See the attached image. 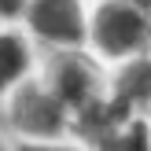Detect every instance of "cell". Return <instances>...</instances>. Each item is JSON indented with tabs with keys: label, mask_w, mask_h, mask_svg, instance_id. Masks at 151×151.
<instances>
[{
	"label": "cell",
	"mask_w": 151,
	"mask_h": 151,
	"mask_svg": "<svg viewBox=\"0 0 151 151\" xmlns=\"http://www.w3.org/2000/svg\"><path fill=\"white\" fill-rule=\"evenodd\" d=\"M4 118L19 140H70L74 137V114L59 92L48 85V78H26L11 88L4 103Z\"/></svg>",
	"instance_id": "6da1fadb"
},
{
	"label": "cell",
	"mask_w": 151,
	"mask_h": 151,
	"mask_svg": "<svg viewBox=\"0 0 151 151\" xmlns=\"http://www.w3.org/2000/svg\"><path fill=\"white\" fill-rule=\"evenodd\" d=\"M88 48L103 63L151 52V11L133 0H100L88 11Z\"/></svg>",
	"instance_id": "7a4b0ae2"
},
{
	"label": "cell",
	"mask_w": 151,
	"mask_h": 151,
	"mask_svg": "<svg viewBox=\"0 0 151 151\" xmlns=\"http://www.w3.org/2000/svg\"><path fill=\"white\" fill-rule=\"evenodd\" d=\"M103 59L92 48H52V59L44 66L48 85L59 92V100L70 107V114L78 118L81 111L96 107L107 96L111 81L103 78Z\"/></svg>",
	"instance_id": "3957f363"
},
{
	"label": "cell",
	"mask_w": 151,
	"mask_h": 151,
	"mask_svg": "<svg viewBox=\"0 0 151 151\" xmlns=\"http://www.w3.org/2000/svg\"><path fill=\"white\" fill-rule=\"evenodd\" d=\"M22 26L48 48H88V11L81 0H29Z\"/></svg>",
	"instance_id": "277c9868"
},
{
	"label": "cell",
	"mask_w": 151,
	"mask_h": 151,
	"mask_svg": "<svg viewBox=\"0 0 151 151\" xmlns=\"http://www.w3.org/2000/svg\"><path fill=\"white\" fill-rule=\"evenodd\" d=\"M107 96L125 114H151V52H140L118 63Z\"/></svg>",
	"instance_id": "5b68a950"
},
{
	"label": "cell",
	"mask_w": 151,
	"mask_h": 151,
	"mask_svg": "<svg viewBox=\"0 0 151 151\" xmlns=\"http://www.w3.org/2000/svg\"><path fill=\"white\" fill-rule=\"evenodd\" d=\"M29 70H33L29 41L19 29H11V22L0 26V103L11 96V88L19 85V81L29 78Z\"/></svg>",
	"instance_id": "8992f818"
},
{
	"label": "cell",
	"mask_w": 151,
	"mask_h": 151,
	"mask_svg": "<svg viewBox=\"0 0 151 151\" xmlns=\"http://www.w3.org/2000/svg\"><path fill=\"white\" fill-rule=\"evenodd\" d=\"M92 151H151V114H133L111 133H103Z\"/></svg>",
	"instance_id": "52a82bcc"
},
{
	"label": "cell",
	"mask_w": 151,
	"mask_h": 151,
	"mask_svg": "<svg viewBox=\"0 0 151 151\" xmlns=\"http://www.w3.org/2000/svg\"><path fill=\"white\" fill-rule=\"evenodd\" d=\"M15 151H81V147L66 144V140H19Z\"/></svg>",
	"instance_id": "ba28073f"
},
{
	"label": "cell",
	"mask_w": 151,
	"mask_h": 151,
	"mask_svg": "<svg viewBox=\"0 0 151 151\" xmlns=\"http://www.w3.org/2000/svg\"><path fill=\"white\" fill-rule=\"evenodd\" d=\"M29 0H0V26H7V22H19L22 11H26Z\"/></svg>",
	"instance_id": "9c48e42d"
},
{
	"label": "cell",
	"mask_w": 151,
	"mask_h": 151,
	"mask_svg": "<svg viewBox=\"0 0 151 151\" xmlns=\"http://www.w3.org/2000/svg\"><path fill=\"white\" fill-rule=\"evenodd\" d=\"M0 151H15V144H7V140H4V133H0Z\"/></svg>",
	"instance_id": "30bf717a"
},
{
	"label": "cell",
	"mask_w": 151,
	"mask_h": 151,
	"mask_svg": "<svg viewBox=\"0 0 151 151\" xmlns=\"http://www.w3.org/2000/svg\"><path fill=\"white\" fill-rule=\"evenodd\" d=\"M133 4H140V7H147V11H151V0H133Z\"/></svg>",
	"instance_id": "8fae6325"
}]
</instances>
